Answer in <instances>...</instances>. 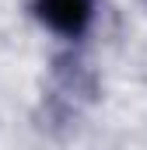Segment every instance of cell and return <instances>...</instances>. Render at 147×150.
<instances>
[{"label":"cell","mask_w":147,"mask_h":150,"mask_svg":"<svg viewBox=\"0 0 147 150\" xmlns=\"http://www.w3.org/2000/svg\"><path fill=\"white\" fill-rule=\"evenodd\" d=\"M32 11L49 32H56L63 38H81L91 28L95 0H35Z\"/></svg>","instance_id":"1"}]
</instances>
